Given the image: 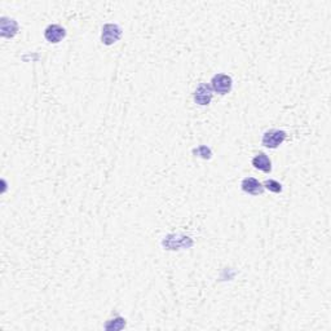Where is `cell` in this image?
<instances>
[{
  "label": "cell",
  "instance_id": "cell-1",
  "mask_svg": "<svg viewBox=\"0 0 331 331\" xmlns=\"http://www.w3.org/2000/svg\"><path fill=\"white\" fill-rule=\"evenodd\" d=\"M287 135L282 129H269L266 134L262 135V145L269 149H276L286 140Z\"/></svg>",
  "mask_w": 331,
  "mask_h": 331
},
{
  "label": "cell",
  "instance_id": "cell-2",
  "mask_svg": "<svg viewBox=\"0 0 331 331\" xmlns=\"http://www.w3.org/2000/svg\"><path fill=\"white\" fill-rule=\"evenodd\" d=\"M232 78L227 74H216L211 81L212 91L219 93V95H227V93H229L230 90H232Z\"/></svg>",
  "mask_w": 331,
  "mask_h": 331
},
{
  "label": "cell",
  "instance_id": "cell-3",
  "mask_svg": "<svg viewBox=\"0 0 331 331\" xmlns=\"http://www.w3.org/2000/svg\"><path fill=\"white\" fill-rule=\"evenodd\" d=\"M122 36V29L115 24H106L102 27L101 40L104 44L111 45L118 42Z\"/></svg>",
  "mask_w": 331,
  "mask_h": 331
},
{
  "label": "cell",
  "instance_id": "cell-4",
  "mask_svg": "<svg viewBox=\"0 0 331 331\" xmlns=\"http://www.w3.org/2000/svg\"><path fill=\"white\" fill-rule=\"evenodd\" d=\"M212 88L211 86H209L207 83L200 84L195 92H194V101L197 102L198 105H202V106H206L211 102L212 100Z\"/></svg>",
  "mask_w": 331,
  "mask_h": 331
},
{
  "label": "cell",
  "instance_id": "cell-5",
  "mask_svg": "<svg viewBox=\"0 0 331 331\" xmlns=\"http://www.w3.org/2000/svg\"><path fill=\"white\" fill-rule=\"evenodd\" d=\"M241 188L245 193L251 194V195H259V194H262V191H264L262 184L259 180L255 179V177H246V179L242 180Z\"/></svg>",
  "mask_w": 331,
  "mask_h": 331
},
{
  "label": "cell",
  "instance_id": "cell-6",
  "mask_svg": "<svg viewBox=\"0 0 331 331\" xmlns=\"http://www.w3.org/2000/svg\"><path fill=\"white\" fill-rule=\"evenodd\" d=\"M66 35V31L60 25H49L44 31V38L49 43H60Z\"/></svg>",
  "mask_w": 331,
  "mask_h": 331
},
{
  "label": "cell",
  "instance_id": "cell-7",
  "mask_svg": "<svg viewBox=\"0 0 331 331\" xmlns=\"http://www.w3.org/2000/svg\"><path fill=\"white\" fill-rule=\"evenodd\" d=\"M252 166L257 170L262 171V172L269 173L272 171V162L268 158V155L264 153H259L252 158Z\"/></svg>",
  "mask_w": 331,
  "mask_h": 331
},
{
  "label": "cell",
  "instance_id": "cell-8",
  "mask_svg": "<svg viewBox=\"0 0 331 331\" xmlns=\"http://www.w3.org/2000/svg\"><path fill=\"white\" fill-rule=\"evenodd\" d=\"M18 30V25L15 20L3 18L2 20V35L4 38H13Z\"/></svg>",
  "mask_w": 331,
  "mask_h": 331
},
{
  "label": "cell",
  "instance_id": "cell-9",
  "mask_svg": "<svg viewBox=\"0 0 331 331\" xmlns=\"http://www.w3.org/2000/svg\"><path fill=\"white\" fill-rule=\"evenodd\" d=\"M262 186L268 189L269 191H272V193H281V191H282V185L278 181H276V180H267V181L262 184Z\"/></svg>",
  "mask_w": 331,
  "mask_h": 331
},
{
  "label": "cell",
  "instance_id": "cell-10",
  "mask_svg": "<svg viewBox=\"0 0 331 331\" xmlns=\"http://www.w3.org/2000/svg\"><path fill=\"white\" fill-rule=\"evenodd\" d=\"M195 154H198L200 157H202V158L207 159L211 157V150H210L207 147H200L197 150H195Z\"/></svg>",
  "mask_w": 331,
  "mask_h": 331
}]
</instances>
